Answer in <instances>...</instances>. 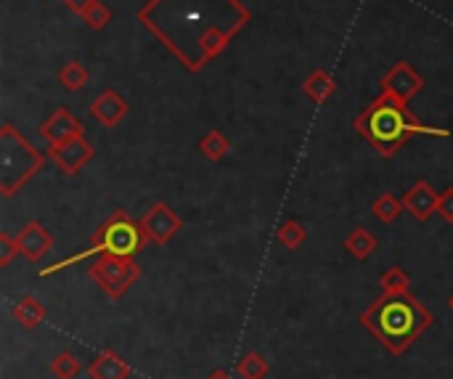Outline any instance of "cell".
<instances>
[{
    "label": "cell",
    "instance_id": "f1b7e54d",
    "mask_svg": "<svg viewBox=\"0 0 453 379\" xmlns=\"http://www.w3.org/2000/svg\"><path fill=\"white\" fill-rule=\"evenodd\" d=\"M207 379H234V377H231L228 372H223V369H218V372H212V375H210V377H207Z\"/></svg>",
    "mask_w": 453,
    "mask_h": 379
},
{
    "label": "cell",
    "instance_id": "6da1fadb",
    "mask_svg": "<svg viewBox=\"0 0 453 379\" xmlns=\"http://www.w3.org/2000/svg\"><path fill=\"white\" fill-rule=\"evenodd\" d=\"M138 21L183 69L202 72L252 21V11L242 0H149Z\"/></svg>",
    "mask_w": 453,
    "mask_h": 379
},
{
    "label": "cell",
    "instance_id": "44dd1931",
    "mask_svg": "<svg viewBox=\"0 0 453 379\" xmlns=\"http://www.w3.org/2000/svg\"><path fill=\"white\" fill-rule=\"evenodd\" d=\"M276 239H279V244H281V247H287V250H297V247H303V244L308 242V228H305L303 223H297V220H287V223H281V226H279Z\"/></svg>",
    "mask_w": 453,
    "mask_h": 379
},
{
    "label": "cell",
    "instance_id": "4fadbf2b",
    "mask_svg": "<svg viewBox=\"0 0 453 379\" xmlns=\"http://www.w3.org/2000/svg\"><path fill=\"white\" fill-rule=\"evenodd\" d=\"M438 199H441V194H438L427 181H417V183L406 191L403 207H406V213H411L419 223H425V220H430V218L438 213Z\"/></svg>",
    "mask_w": 453,
    "mask_h": 379
},
{
    "label": "cell",
    "instance_id": "2e32d148",
    "mask_svg": "<svg viewBox=\"0 0 453 379\" xmlns=\"http://www.w3.org/2000/svg\"><path fill=\"white\" fill-rule=\"evenodd\" d=\"M303 90H305V96H308L313 104H326V101L334 96L337 82H334V77H332L326 69H313V72L305 77Z\"/></svg>",
    "mask_w": 453,
    "mask_h": 379
},
{
    "label": "cell",
    "instance_id": "52a82bcc",
    "mask_svg": "<svg viewBox=\"0 0 453 379\" xmlns=\"http://www.w3.org/2000/svg\"><path fill=\"white\" fill-rule=\"evenodd\" d=\"M138 226H141V231H143V239H146V242L165 247L167 242H173V239L180 234V228H183V218H180L170 205L157 202V205H151V207L141 215Z\"/></svg>",
    "mask_w": 453,
    "mask_h": 379
},
{
    "label": "cell",
    "instance_id": "7a4b0ae2",
    "mask_svg": "<svg viewBox=\"0 0 453 379\" xmlns=\"http://www.w3.org/2000/svg\"><path fill=\"white\" fill-rule=\"evenodd\" d=\"M366 327L390 356H403L433 324L435 316L411 292H382L361 316Z\"/></svg>",
    "mask_w": 453,
    "mask_h": 379
},
{
    "label": "cell",
    "instance_id": "277c9868",
    "mask_svg": "<svg viewBox=\"0 0 453 379\" xmlns=\"http://www.w3.org/2000/svg\"><path fill=\"white\" fill-rule=\"evenodd\" d=\"M143 244H146V239H143L141 226H138L135 220H130L127 213L117 210V213L96 231V239H93V244H90L88 250L77 252V255L69 258V260H58V263L42 268L40 276H50V274H56V271H61V268H69V266H74V263H80V260H88V258H93V255L133 258V255H138V252L143 250Z\"/></svg>",
    "mask_w": 453,
    "mask_h": 379
},
{
    "label": "cell",
    "instance_id": "ba28073f",
    "mask_svg": "<svg viewBox=\"0 0 453 379\" xmlns=\"http://www.w3.org/2000/svg\"><path fill=\"white\" fill-rule=\"evenodd\" d=\"M93 157H96V149L85 135H77V138H69L64 143L48 146V159H53L56 167L61 173H66V175H77Z\"/></svg>",
    "mask_w": 453,
    "mask_h": 379
},
{
    "label": "cell",
    "instance_id": "4316f807",
    "mask_svg": "<svg viewBox=\"0 0 453 379\" xmlns=\"http://www.w3.org/2000/svg\"><path fill=\"white\" fill-rule=\"evenodd\" d=\"M438 215L443 218V223H451L453 226V186L441 194V199H438Z\"/></svg>",
    "mask_w": 453,
    "mask_h": 379
},
{
    "label": "cell",
    "instance_id": "cb8c5ba5",
    "mask_svg": "<svg viewBox=\"0 0 453 379\" xmlns=\"http://www.w3.org/2000/svg\"><path fill=\"white\" fill-rule=\"evenodd\" d=\"M236 375L242 379H265V375H268V361L260 353H247L236 364Z\"/></svg>",
    "mask_w": 453,
    "mask_h": 379
},
{
    "label": "cell",
    "instance_id": "5b68a950",
    "mask_svg": "<svg viewBox=\"0 0 453 379\" xmlns=\"http://www.w3.org/2000/svg\"><path fill=\"white\" fill-rule=\"evenodd\" d=\"M45 154L37 151L13 125H3L0 130V194L13 197L27 186L42 167Z\"/></svg>",
    "mask_w": 453,
    "mask_h": 379
},
{
    "label": "cell",
    "instance_id": "f546056e",
    "mask_svg": "<svg viewBox=\"0 0 453 379\" xmlns=\"http://www.w3.org/2000/svg\"><path fill=\"white\" fill-rule=\"evenodd\" d=\"M449 303H451V308H453V295H451V300H449Z\"/></svg>",
    "mask_w": 453,
    "mask_h": 379
},
{
    "label": "cell",
    "instance_id": "9c48e42d",
    "mask_svg": "<svg viewBox=\"0 0 453 379\" xmlns=\"http://www.w3.org/2000/svg\"><path fill=\"white\" fill-rule=\"evenodd\" d=\"M380 85H382L385 93H390V96H395V98L409 104L425 88V80H422V74L409 61H398V64H393L390 72L382 74Z\"/></svg>",
    "mask_w": 453,
    "mask_h": 379
},
{
    "label": "cell",
    "instance_id": "83f0119b",
    "mask_svg": "<svg viewBox=\"0 0 453 379\" xmlns=\"http://www.w3.org/2000/svg\"><path fill=\"white\" fill-rule=\"evenodd\" d=\"M61 3H64L69 11H74V13H82V11H85V8H88L93 0H61Z\"/></svg>",
    "mask_w": 453,
    "mask_h": 379
},
{
    "label": "cell",
    "instance_id": "7c38bea8",
    "mask_svg": "<svg viewBox=\"0 0 453 379\" xmlns=\"http://www.w3.org/2000/svg\"><path fill=\"white\" fill-rule=\"evenodd\" d=\"M16 242H19V250L21 255L29 260V263H40L45 255H50L53 250V234L37 223V220H29L19 234H16Z\"/></svg>",
    "mask_w": 453,
    "mask_h": 379
},
{
    "label": "cell",
    "instance_id": "d6986e66",
    "mask_svg": "<svg viewBox=\"0 0 453 379\" xmlns=\"http://www.w3.org/2000/svg\"><path fill=\"white\" fill-rule=\"evenodd\" d=\"M228 149H231V141H228L226 133H220V130H207V133L199 138V151H202L210 162L226 159Z\"/></svg>",
    "mask_w": 453,
    "mask_h": 379
},
{
    "label": "cell",
    "instance_id": "ffe728a7",
    "mask_svg": "<svg viewBox=\"0 0 453 379\" xmlns=\"http://www.w3.org/2000/svg\"><path fill=\"white\" fill-rule=\"evenodd\" d=\"M403 210H406V207H403V202H401L395 194H382V197H377L374 205H372L374 218H377L380 223H385V226L395 223V220L401 218Z\"/></svg>",
    "mask_w": 453,
    "mask_h": 379
},
{
    "label": "cell",
    "instance_id": "603a6c76",
    "mask_svg": "<svg viewBox=\"0 0 453 379\" xmlns=\"http://www.w3.org/2000/svg\"><path fill=\"white\" fill-rule=\"evenodd\" d=\"M80 16H82V21H85L90 29H96V32H98V29H106V27L111 24V8H109L106 3H101V0H93Z\"/></svg>",
    "mask_w": 453,
    "mask_h": 379
},
{
    "label": "cell",
    "instance_id": "8fae6325",
    "mask_svg": "<svg viewBox=\"0 0 453 379\" xmlns=\"http://www.w3.org/2000/svg\"><path fill=\"white\" fill-rule=\"evenodd\" d=\"M127 101L114 90V88H106L101 90L90 104H88V112L96 117L98 125L104 128H117L125 117H127Z\"/></svg>",
    "mask_w": 453,
    "mask_h": 379
},
{
    "label": "cell",
    "instance_id": "ac0fdd59",
    "mask_svg": "<svg viewBox=\"0 0 453 379\" xmlns=\"http://www.w3.org/2000/svg\"><path fill=\"white\" fill-rule=\"evenodd\" d=\"M58 82H61L64 90L77 93V90H82V88L90 82V72H88L80 61H66V64L58 69Z\"/></svg>",
    "mask_w": 453,
    "mask_h": 379
},
{
    "label": "cell",
    "instance_id": "d4e9b609",
    "mask_svg": "<svg viewBox=\"0 0 453 379\" xmlns=\"http://www.w3.org/2000/svg\"><path fill=\"white\" fill-rule=\"evenodd\" d=\"M380 287H382V292H409V287H411V276H409L403 268L393 266V268H388V271L382 274Z\"/></svg>",
    "mask_w": 453,
    "mask_h": 379
},
{
    "label": "cell",
    "instance_id": "e0dca14e",
    "mask_svg": "<svg viewBox=\"0 0 453 379\" xmlns=\"http://www.w3.org/2000/svg\"><path fill=\"white\" fill-rule=\"evenodd\" d=\"M345 250L356 258V260H369L377 250V239L369 228H353L345 239Z\"/></svg>",
    "mask_w": 453,
    "mask_h": 379
},
{
    "label": "cell",
    "instance_id": "30bf717a",
    "mask_svg": "<svg viewBox=\"0 0 453 379\" xmlns=\"http://www.w3.org/2000/svg\"><path fill=\"white\" fill-rule=\"evenodd\" d=\"M40 138L48 141V146H56V143H64L69 138H77V135H85V128L82 122L69 112V109H56L42 125H40Z\"/></svg>",
    "mask_w": 453,
    "mask_h": 379
},
{
    "label": "cell",
    "instance_id": "3957f363",
    "mask_svg": "<svg viewBox=\"0 0 453 379\" xmlns=\"http://www.w3.org/2000/svg\"><path fill=\"white\" fill-rule=\"evenodd\" d=\"M353 128L358 135H364L372 149L382 157V159H393L403 143L414 135H438V138H451V130L446 128H430L422 125L411 112L409 104L390 96V93H380L356 120Z\"/></svg>",
    "mask_w": 453,
    "mask_h": 379
},
{
    "label": "cell",
    "instance_id": "484cf974",
    "mask_svg": "<svg viewBox=\"0 0 453 379\" xmlns=\"http://www.w3.org/2000/svg\"><path fill=\"white\" fill-rule=\"evenodd\" d=\"M16 255H21L19 250V242L16 236H8V234H0V268H5Z\"/></svg>",
    "mask_w": 453,
    "mask_h": 379
},
{
    "label": "cell",
    "instance_id": "5bb4252c",
    "mask_svg": "<svg viewBox=\"0 0 453 379\" xmlns=\"http://www.w3.org/2000/svg\"><path fill=\"white\" fill-rule=\"evenodd\" d=\"M90 379H127L130 377V367L125 359H119L111 348H106L104 353H98L90 367H88Z\"/></svg>",
    "mask_w": 453,
    "mask_h": 379
},
{
    "label": "cell",
    "instance_id": "8992f818",
    "mask_svg": "<svg viewBox=\"0 0 453 379\" xmlns=\"http://www.w3.org/2000/svg\"><path fill=\"white\" fill-rule=\"evenodd\" d=\"M88 276L109 300H119L141 279V266L133 258L98 255V260L88 268Z\"/></svg>",
    "mask_w": 453,
    "mask_h": 379
},
{
    "label": "cell",
    "instance_id": "7402d4cb",
    "mask_svg": "<svg viewBox=\"0 0 453 379\" xmlns=\"http://www.w3.org/2000/svg\"><path fill=\"white\" fill-rule=\"evenodd\" d=\"M50 372H53V377L56 379H74L82 372V364L77 361L74 353L61 351V353H56V359L50 361Z\"/></svg>",
    "mask_w": 453,
    "mask_h": 379
},
{
    "label": "cell",
    "instance_id": "9a60e30c",
    "mask_svg": "<svg viewBox=\"0 0 453 379\" xmlns=\"http://www.w3.org/2000/svg\"><path fill=\"white\" fill-rule=\"evenodd\" d=\"M45 316H48V311H45V306H42L35 295H24V298L13 306V319H16V324H19L21 329H27V332L37 329V327L45 321Z\"/></svg>",
    "mask_w": 453,
    "mask_h": 379
}]
</instances>
